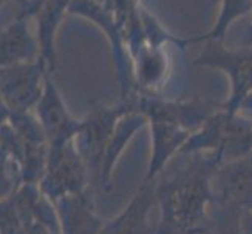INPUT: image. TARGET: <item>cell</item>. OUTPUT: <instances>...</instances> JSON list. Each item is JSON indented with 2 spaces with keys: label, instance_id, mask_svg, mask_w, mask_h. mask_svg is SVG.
I'll return each mask as SVG.
<instances>
[{
  "label": "cell",
  "instance_id": "cell-1",
  "mask_svg": "<svg viewBox=\"0 0 252 234\" xmlns=\"http://www.w3.org/2000/svg\"><path fill=\"white\" fill-rule=\"evenodd\" d=\"M34 75L29 69H16L0 77V92L11 108L22 111L34 99Z\"/></svg>",
  "mask_w": 252,
  "mask_h": 234
},
{
  "label": "cell",
  "instance_id": "cell-2",
  "mask_svg": "<svg viewBox=\"0 0 252 234\" xmlns=\"http://www.w3.org/2000/svg\"><path fill=\"white\" fill-rule=\"evenodd\" d=\"M11 190V183L3 173H0V198H3L6 194H10Z\"/></svg>",
  "mask_w": 252,
  "mask_h": 234
},
{
  "label": "cell",
  "instance_id": "cell-3",
  "mask_svg": "<svg viewBox=\"0 0 252 234\" xmlns=\"http://www.w3.org/2000/svg\"><path fill=\"white\" fill-rule=\"evenodd\" d=\"M3 117V111H2V106H0V119Z\"/></svg>",
  "mask_w": 252,
  "mask_h": 234
}]
</instances>
